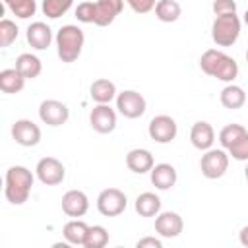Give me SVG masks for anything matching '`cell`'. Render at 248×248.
<instances>
[{
  "mask_svg": "<svg viewBox=\"0 0 248 248\" xmlns=\"http://www.w3.org/2000/svg\"><path fill=\"white\" fill-rule=\"evenodd\" d=\"M6 186H4V196L12 205H21L29 200L35 176L33 172L23 167V165H14L6 170Z\"/></svg>",
  "mask_w": 248,
  "mask_h": 248,
  "instance_id": "7a4b0ae2",
  "label": "cell"
},
{
  "mask_svg": "<svg viewBox=\"0 0 248 248\" xmlns=\"http://www.w3.org/2000/svg\"><path fill=\"white\" fill-rule=\"evenodd\" d=\"M89 209V198L81 190H68L62 196V211L68 217H83Z\"/></svg>",
  "mask_w": 248,
  "mask_h": 248,
  "instance_id": "5bb4252c",
  "label": "cell"
},
{
  "mask_svg": "<svg viewBox=\"0 0 248 248\" xmlns=\"http://www.w3.org/2000/svg\"><path fill=\"white\" fill-rule=\"evenodd\" d=\"M134 207H136V213L141 217H157V213L161 211V200L153 192H143L136 198Z\"/></svg>",
  "mask_w": 248,
  "mask_h": 248,
  "instance_id": "603a6c76",
  "label": "cell"
},
{
  "mask_svg": "<svg viewBox=\"0 0 248 248\" xmlns=\"http://www.w3.org/2000/svg\"><path fill=\"white\" fill-rule=\"evenodd\" d=\"M155 161H153V155L149 149H143V147H136V149H130L126 153V167L136 172V174H145L153 169Z\"/></svg>",
  "mask_w": 248,
  "mask_h": 248,
  "instance_id": "d6986e66",
  "label": "cell"
},
{
  "mask_svg": "<svg viewBox=\"0 0 248 248\" xmlns=\"http://www.w3.org/2000/svg\"><path fill=\"white\" fill-rule=\"evenodd\" d=\"M16 70L25 79H35V78H39V74L43 70V64H41L39 56H35L31 52H23L16 58Z\"/></svg>",
  "mask_w": 248,
  "mask_h": 248,
  "instance_id": "7402d4cb",
  "label": "cell"
},
{
  "mask_svg": "<svg viewBox=\"0 0 248 248\" xmlns=\"http://www.w3.org/2000/svg\"><path fill=\"white\" fill-rule=\"evenodd\" d=\"M116 108L124 118L134 120V118L143 116L147 103H145V97L141 93H138L134 89H124L116 95Z\"/></svg>",
  "mask_w": 248,
  "mask_h": 248,
  "instance_id": "52a82bcc",
  "label": "cell"
},
{
  "mask_svg": "<svg viewBox=\"0 0 248 248\" xmlns=\"http://www.w3.org/2000/svg\"><path fill=\"white\" fill-rule=\"evenodd\" d=\"M89 95H91V99H93L95 103H99V105H110V101L116 99L118 93H116V85H114L110 79L99 78V79H95V81L91 83Z\"/></svg>",
  "mask_w": 248,
  "mask_h": 248,
  "instance_id": "ffe728a7",
  "label": "cell"
},
{
  "mask_svg": "<svg viewBox=\"0 0 248 248\" xmlns=\"http://www.w3.org/2000/svg\"><path fill=\"white\" fill-rule=\"evenodd\" d=\"M213 14L215 16L236 14V2L234 0H215L213 2Z\"/></svg>",
  "mask_w": 248,
  "mask_h": 248,
  "instance_id": "836d02e7",
  "label": "cell"
},
{
  "mask_svg": "<svg viewBox=\"0 0 248 248\" xmlns=\"http://www.w3.org/2000/svg\"><path fill=\"white\" fill-rule=\"evenodd\" d=\"M126 4L136 12V14H149L155 10L157 0H126Z\"/></svg>",
  "mask_w": 248,
  "mask_h": 248,
  "instance_id": "e575fe53",
  "label": "cell"
},
{
  "mask_svg": "<svg viewBox=\"0 0 248 248\" xmlns=\"http://www.w3.org/2000/svg\"><path fill=\"white\" fill-rule=\"evenodd\" d=\"M126 205H128V198L118 188H105L97 196V209L105 217H116V215L124 213Z\"/></svg>",
  "mask_w": 248,
  "mask_h": 248,
  "instance_id": "8992f818",
  "label": "cell"
},
{
  "mask_svg": "<svg viewBox=\"0 0 248 248\" xmlns=\"http://www.w3.org/2000/svg\"><path fill=\"white\" fill-rule=\"evenodd\" d=\"M246 62H248V48H246Z\"/></svg>",
  "mask_w": 248,
  "mask_h": 248,
  "instance_id": "ab89813d",
  "label": "cell"
},
{
  "mask_svg": "<svg viewBox=\"0 0 248 248\" xmlns=\"http://www.w3.org/2000/svg\"><path fill=\"white\" fill-rule=\"evenodd\" d=\"M39 118L46 124V126H62L68 122L70 118V108L66 107V103L56 101V99H45L39 105Z\"/></svg>",
  "mask_w": 248,
  "mask_h": 248,
  "instance_id": "30bf717a",
  "label": "cell"
},
{
  "mask_svg": "<svg viewBox=\"0 0 248 248\" xmlns=\"http://www.w3.org/2000/svg\"><path fill=\"white\" fill-rule=\"evenodd\" d=\"M244 176H246V180H248V165H246V169H244Z\"/></svg>",
  "mask_w": 248,
  "mask_h": 248,
  "instance_id": "f35d334b",
  "label": "cell"
},
{
  "mask_svg": "<svg viewBox=\"0 0 248 248\" xmlns=\"http://www.w3.org/2000/svg\"><path fill=\"white\" fill-rule=\"evenodd\" d=\"M87 229H89L87 223H83L81 219H76V217H74L72 221H68V223L64 225L62 236L66 238V242H70V244H74V246H83Z\"/></svg>",
  "mask_w": 248,
  "mask_h": 248,
  "instance_id": "d4e9b609",
  "label": "cell"
},
{
  "mask_svg": "<svg viewBox=\"0 0 248 248\" xmlns=\"http://www.w3.org/2000/svg\"><path fill=\"white\" fill-rule=\"evenodd\" d=\"M89 124L99 134H110L116 128V112L110 105H95L89 112Z\"/></svg>",
  "mask_w": 248,
  "mask_h": 248,
  "instance_id": "7c38bea8",
  "label": "cell"
},
{
  "mask_svg": "<svg viewBox=\"0 0 248 248\" xmlns=\"http://www.w3.org/2000/svg\"><path fill=\"white\" fill-rule=\"evenodd\" d=\"M136 246H138V248H145V246H149V248H161L163 242H161L159 238H155V236H145V238H140V240L136 242Z\"/></svg>",
  "mask_w": 248,
  "mask_h": 248,
  "instance_id": "d590c367",
  "label": "cell"
},
{
  "mask_svg": "<svg viewBox=\"0 0 248 248\" xmlns=\"http://www.w3.org/2000/svg\"><path fill=\"white\" fill-rule=\"evenodd\" d=\"M124 0H95V25L107 27L120 16Z\"/></svg>",
  "mask_w": 248,
  "mask_h": 248,
  "instance_id": "9a60e30c",
  "label": "cell"
},
{
  "mask_svg": "<svg viewBox=\"0 0 248 248\" xmlns=\"http://www.w3.org/2000/svg\"><path fill=\"white\" fill-rule=\"evenodd\" d=\"M76 17L81 23H95V0H85V2L78 4Z\"/></svg>",
  "mask_w": 248,
  "mask_h": 248,
  "instance_id": "1f68e13d",
  "label": "cell"
},
{
  "mask_svg": "<svg viewBox=\"0 0 248 248\" xmlns=\"http://www.w3.org/2000/svg\"><path fill=\"white\" fill-rule=\"evenodd\" d=\"M244 23H246V25H248V10H246V12H244Z\"/></svg>",
  "mask_w": 248,
  "mask_h": 248,
  "instance_id": "74e56055",
  "label": "cell"
},
{
  "mask_svg": "<svg viewBox=\"0 0 248 248\" xmlns=\"http://www.w3.org/2000/svg\"><path fill=\"white\" fill-rule=\"evenodd\" d=\"M83 43H85V35L78 25H62L56 33V52L58 58L66 64H72L79 58L81 50H83Z\"/></svg>",
  "mask_w": 248,
  "mask_h": 248,
  "instance_id": "3957f363",
  "label": "cell"
},
{
  "mask_svg": "<svg viewBox=\"0 0 248 248\" xmlns=\"http://www.w3.org/2000/svg\"><path fill=\"white\" fill-rule=\"evenodd\" d=\"M229 169V153L225 149H207L203 151L202 159H200V170L205 178L209 180H217L221 178Z\"/></svg>",
  "mask_w": 248,
  "mask_h": 248,
  "instance_id": "5b68a950",
  "label": "cell"
},
{
  "mask_svg": "<svg viewBox=\"0 0 248 248\" xmlns=\"http://www.w3.org/2000/svg\"><path fill=\"white\" fill-rule=\"evenodd\" d=\"M107 244H108V232L103 225H93L87 229L83 248H103Z\"/></svg>",
  "mask_w": 248,
  "mask_h": 248,
  "instance_id": "4316f807",
  "label": "cell"
},
{
  "mask_svg": "<svg viewBox=\"0 0 248 248\" xmlns=\"http://www.w3.org/2000/svg\"><path fill=\"white\" fill-rule=\"evenodd\" d=\"M248 130L242 124H227L225 128H221L219 132V143L223 145V149H229L234 141H238Z\"/></svg>",
  "mask_w": 248,
  "mask_h": 248,
  "instance_id": "f1b7e54d",
  "label": "cell"
},
{
  "mask_svg": "<svg viewBox=\"0 0 248 248\" xmlns=\"http://www.w3.org/2000/svg\"><path fill=\"white\" fill-rule=\"evenodd\" d=\"M17 35H19V29H17L16 21L4 17V19L0 21V46H2V48L10 46V45L17 39Z\"/></svg>",
  "mask_w": 248,
  "mask_h": 248,
  "instance_id": "4dcf8cb0",
  "label": "cell"
},
{
  "mask_svg": "<svg viewBox=\"0 0 248 248\" xmlns=\"http://www.w3.org/2000/svg\"><path fill=\"white\" fill-rule=\"evenodd\" d=\"M149 178L157 190H170L176 184L178 174L170 163H159V165H153V169L149 170Z\"/></svg>",
  "mask_w": 248,
  "mask_h": 248,
  "instance_id": "ac0fdd59",
  "label": "cell"
},
{
  "mask_svg": "<svg viewBox=\"0 0 248 248\" xmlns=\"http://www.w3.org/2000/svg\"><path fill=\"white\" fill-rule=\"evenodd\" d=\"M25 37L35 50H45L52 43V29L45 21H33L25 31Z\"/></svg>",
  "mask_w": 248,
  "mask_h": 248,
  "instance_id": "2e32d148",
  "label": "cell"
},
{
  "mask_svg": "<svg viewBox=\"0 0 248 248\" xmlns=\"http://www.w3.org/2000/svg\"><path fill=\"white\" fill-rule=\"evenodd\" d=\"M238 240H240L242 246H248V225L240 229V232H238Z\"/></svg>",
  "mask_w": 248,
  "mask_h": 248,
  "instance_id": "8d00e7d4",
  "label": "cell"
},
{
  "mask_svg": "<svg viewBox=\"0 0 248 248\" xmlns=\"http://www.w3.org/2000/svg\"><path fill=\"white\" fill-rule=\"evenodd\" d=\"M35 174L45 186H56L64 182L66 169L56 157H43L35 167Z\"/></svg>",
  "mask_w": 248,
  "mask_h": 248,
  "instance_id": "9c48e42d",
  "label": "cell"
},
{
  "mask_svg": "<svg viewBox=\"0 0 248 248\" xmlns=\"http://www.w3.org/2000/svg\"><path fill=\"white\" fill-rule=\"evenodd\" d=\"M182 8L176 0H157L155 4V17L165 23H172L180 17Z\"/></svg>",
  "mask_w": 248,
  "mask_h": 248,
  "instance_id": "484cf974",
  "label": "cell"
},
{
  "mask_svg": "<svg viewBox=\"0 0 248 248\" xmlns=\"http://www.w3.org/2000/svg\"><path fill=\"white\" fill-rule=\"evenodd\" d=\"M12 138L23 147H35L41 141V128L29 118H19L12 124Z\"/></svg>",
  "mask_w": 248,
  "mask_h": 248,
  "instance_id": "8fae6325",
  "label": "cell"
},
{
  "mask_svg": "<svg viewBox=\"0 0 248 248\" xmlns=\"http://www.w3.org/2000/svg\"><path fill=\"white\" fill-rule=\"evenodd\" d=\"M246 91L240 87V85H234V83H227L219 95V101L225 108L229 110H236V108H242L244 103H246Z\"/></svg>",
  "mask_w": 248,
  "mask_h": 248,
  "instance_id": "44dd1931",
  "label": "cell"
},
{
  "mask_svg": "<svg viewBox=\"0 0 248 248\" xmlns=\"http://www.w3.org/2000/svg\"><path fill=\"white\" fill-rule=\"evenodd\" d=\"M240 17L236 14L215 16L211 25V39L217 46H232L240 37Z\"/></svg>",
  "mask_w": 248,
  "mask_h": 248,
  "instance_id": "277c9868",
  "label": "cell"
},
{
  "mask_svg": "<svg viewBox=\"0 0 248 248\" xmlns=\"http://www.w3.org/2000/svg\"><path fill=\"white\" fill-rule=\"evenodd\" d=\"M184 229V221L176 211H159L155 217V232L163 238H176Z\"/></svg>",
  "mask_w": 248,
  "mask_h": 248,
  "instance_id": "4fadbf2b",
  "label": "cell"
},
{
  "mask_svg": "<svg viewBox=\"0 0 248 248\" xmlns=\"http://www.w3.org/2000/svg\"><path fill=\"white\" fill-rule=\"evenodd\" d=\"M72 2H74V0H43L41 10H43V14H45L46 17L56 19V17L64 16V14L72 8Z\"/></svg>",
  "mask_w": 248,
  "mask_h": 248,
  "instance_id": "f546056e",
  "label": "cell"
},
{
  "mask_svg": "<svg viewBox=\"0 0 248 248\" xmlns=\"http://www.w3.org/2000/svg\"><path fill=\"white\" fill-rule=\"evenodd\" d=\"M6 4V8H10V12L19 17V19H27L31 16H35L37 12V4L35 0H2Z\"/></svg>",
  "mask_w": 248,
  "mask_h": 248,
  "instance_id": "83f0119b",
  "label": "cell"
},
{
  "mask_svg": "<svg viewBox=\"0 0 248 248\" xmlns=\"http://www.w3.org/2000/svg\"><path fill=\"white\" fill-rule=\"evenodd\" d=\"M200 68L203 74H207L219 81H225V83H232L234 78L238 76L236 60L217 48H209L200 56Z\"/></svg>",
  "mask_w": 248,
  "mask_h": 248,
  "instance_id": "6da1fadb",
  "label": "cell"
},
{
  "mask_svg": "<svg viewBox=\"0 0 248 248\" xmlns=\"http://www.w3.org/2000/svg\"><path fill=\"white\" fill-rule=\"evenodd\" d=\"M227 151H229V155H231L232 159H236V161H248V132H246L238 141H234Z\"/></svg>",
  "mask_w": 248,
  "mask_h": 248,
  "instance_id": "d6a6232c",
  "label": "cell"
},
{
  "mask_svg": "<svg viewBox=\"0 0 248 248\" xmlns=\"http://www.w3.org/2000/svg\"><path fill=\"white\" fill-rule=\"evenodd\" d=\"M147 132H149V138L157 143H170L176 134H178V126H176V120L169 114H157L149 120V126H147Z\"/></svg>",
  "mask_w": 248,
  "mask_h": 248,
  "instance_id": "ba28073f",
  "label": "cell"
},
{
  "mask_svg": "<svg viewBox=\"0 0 248 248\" xmlns=\"http://www.w3.org/2000/svg\"><path fill=\"white\" fill-rule=\"evenodd\" d=\"M25 87V78L16 68H6L0 72V89L8 95L19 93Z\"/></svg>",
  "mask_w": 248,
  "mask_h": 248,
  "instance_id": "cb8c5ba5",
  "label": "cell"
},
{
  "mask_svg": "<svg viewBox=\"0 0 248 248\" xmlns=\"http://www.w3.org/2000/svg\"><path fill=\"white\" fill-rule=\"evenodd\" d=\"M190 141L200 151L211 149V145L215 141V130H213V126L209 122H205V120L194 122V126L190 130Z\"/></svg>",
  "mask_w": 248,
  "mask_h": 248,
  "instance_id": "e0dca14e",
  "label": "cell"
}]
</instances>
